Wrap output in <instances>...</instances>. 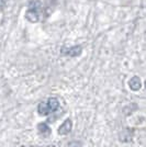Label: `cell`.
<instances>
[{
	"label": "cell",
	"mask_w": 146,
	"mask_h": 147,
	"mask_svg": "<svg viewBox=\"0 0 146 147\" xmlns=\"http://www.w3.org/2000/svg\"><path fill=\"white\" fill-rule=\"evenodd\" d=\"M41 12H42V2L40 0H31L28 6V10L25 12V19L29 22L36 23L40 21Z\"/></svg>",
	"instance_id": "6da1fadb"
},
{
	"label": "cell",
	"mask_w": 146,
	"mask_h": 147,
	"mask_svg": "<svg viewBox=\"0 0 146 147\" xmlns=\"http://www.w3.org/2000/svg\"><path fill=\"white\" fill-rule=\"evenodd\" d=\"M62 54L63 55L70 56V57H76V56H79L82 52V49L80 45H75L72 47H66V46H63L62 47Z\"/></svg>",
	"instance_id": "7a4b0ae2"
},
{
	"label": "cell",
	"mask_w": 146,
	"mask_h": 147,
	"mask_svg": "<svg viewBox=\"0 0 146 147\" xmlns=\"http://www.w3.org/2000/svg\"><path fill=\"white\" fill-rule=\"evenodd\" d=\"M72 129H73V122H72L70 119H67V120L64 121V123L62 124L61 126L58 127L57 132H58L59 135H67L68 133L72 132Z\"/></svg>",
	"instance_id": "3957f363"
},
{
	"label": "cell",
	"mask_w": 146,
	"mask_h": 147,
	"mask_svg": "<svg viewBox=\"0 0 146 147\" xmlns=\"http://www.w3.org/2000/svg\"><path fill=\"white\" fill-rule=\"evenodd\" d=\"M128 87L133 91H139L141 88H142V81H141V79L137 76H134L128 81Z\"/></svg>",
	"instance_id": "277c9868"
},
{
	"label": "cell",
	"mask_w": 146,
	"mask_h": 147,
	"mask_svg": "<svg viewBox=\"0 0 146 147\" xmlns=\"http://www.w3.org/2000/svg\"><path fill=\"white\" fill-rule=\"evenodd\" d=\"M133 129H124L123 131L121 132V134H120V141L123 142V143H128L132 140V137H133Z\"/></svg>",
	"instance_id": "5b68a950"
},
{
	"label": "cell",
	"mask_w": 146,
	"mask_h": 147,
	"mask_svg": "<svg viewBox=\"0 0 146 147\" xmlns=\"http://www.w3.org/2000/svg\"><path fill=\"white\" fill-rule=\"evenodd\" d=\"M46 104H47V108H49V113H54L55 111H57L58 110V108H59V101H58L56 98H54V97L49 98V100L46 101Z\"/></svg>",
	"instance_id": "8992f818"
},
{
	"label": "cell",
	"mask_w": 146,
	"mask_h": 147,
	"mask_svg": "<svg viewBox=\"0 0 146 147\" xmlns=\"http://www.w3.org/2000/svg\"><path fill=\"white\" fill-rule=\"evenodd\" d=\"M37 131H39V133L42 135V136H45V137L51 134V127L47 125L46 122L40 123V124L37 125Z\"/></svg>",
	"instance_id": "52a82bcc"
},
{
	"label": "cell",
	"mask_w": 146,
	"mask_h": 147,
	"mask_svg": "<svg viewBox=\"0 0 146 147\" xmlns=\"http://www.w3.org/2000/svg\"><path fill=\"white\" fill-rule=\"evenodd\" d=\"M37 112H39L40 115H49V114H51L49 111V108H47V104H46V101L41 102L37 105Z\"/></svg>",
	"instance_id": "ba28073f"
},
{
	"label": "cell",
	"mask_w": 146,
	"mask_h": 147,
	"mask_svg": "<svg viewBox=\"0 0 146 147\" xmlns=\"http://www.w3.org/2000/svg\"><path fill=\"white\" fill-rule=\"evenodd\" d=\"M135 110H137V107H136L135 103H132V104L126 105V107L123 109V112H124L125 115H131V114L133 113V111H135Z\"/></svg>",
	"instance_id": "9c48e42d"
},
{
	"label": "cell",
	"mask_w": 146,
	"mask_h": 147,
	"mask_svg": "<svg viewBox=\"0 0 146 147\" xmlns=\"http://www.w3.org/2000/svg\"><path fill=\"white\" fill-rule=\"evenodd\" d=\"M68 147H82L81 146V143L77 141H73L68 144Z\"/></svg>",
	"instance_id": "30bf717a"
},
{
	"label": "cell",
	"mask_w": 146,
	"mask_h": 147,
	"mask_svg": "<svg viewBox=\"0 0 146 147\" xmlns=\"http://www.w3.org/2000/svg\"><path fill=\"white\" fill-rule=\"evenodd\" d=\"M3 6H5V0H0V10L3 8Z\"/></svg>",
	"instance_id": "8fae6325"
}]
</instances>
